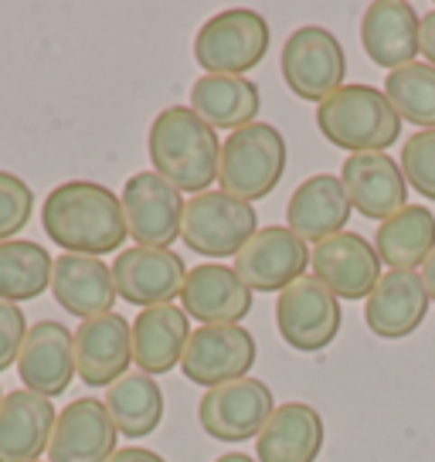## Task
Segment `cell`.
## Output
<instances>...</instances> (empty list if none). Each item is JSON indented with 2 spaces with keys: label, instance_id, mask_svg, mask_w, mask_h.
I'll use <instances>...</instances> for the list:
<instances>
[{
  "label": "cell",
  "instance_id": "6da1fadb",
  "mask_svg": "<svg viewBox=\"0 0 435 462\" xmlns=\"http://www.w3.org/2000/svg\"><path fill=\"white\" fill-rule=\"evenodd\" d=\"M44 235L69 255H113L130 238L123 198L96 180H65L42 204Z\"/></svg>",
  "mask_w": 435,
  "mask_h": 462
},
{
  "label": "cell",
  "instance_id": "7a4b0ae2",
  "mask_svg": "<svg viewBox=\"0 0 435 462\" xmlns=\"http://www.w3.org/2000/svg\"><path fill=\"white\" fill-rule=\"evenodd\" d=\"M153 171L180 194H204L218 180L221 140L190 106H167L146 133Z\"/></svg>",
  "mask_w": 435,
  "mask_h": 462
},
{
  "label": "cell",
  "instance_id": "3957f363",
  "mask_svg": "<svg viewBox=\"0 0 435 462\" xmlns=\"http://www.w3.org/2000/svg\"><path fill=\"white\" fill-rule=\"evenodd\" d=\"M317 126L327 143L344 153H384L402 136V116L384 88L344 86L317 106Z\"/></svg>",
  "mask_w": 435,
  "mask_h": 462
},
{
  "label": "cell",
  "instance_id": "277c9868",
  "mask_svg": "<svg viewBox=\"0 0 435 462\" xmlns=\"http://www.w3.org/2000/svg\"><path fill=\"white\" fill-rule=\"evenodd\" d=\"M286 163H290L286 136L273 123L259 119L252 126L228 133V140L221 143L218 184L238 201H262L279 188Z\"/></svg>",
  "mask_w": 435,
  "mask_h": 462
},
{
  "label": "cell",
  "instance_id": "5b68a950",
  "mask_svg": "<svg viewBox=\"0 0 435 462\" xmlns=\"http://www.w3.org/2000/svg\"><path fill=\"white\" fill-rule=\"evenodd\" d=\"M273 28L259 11L232 7L208 17L194 34V61L204 75H235L248 79L252 69H259L269 55Z\"/></svg>",
  "mask_w": 435,
  "mask_h": 462
},
{
  "label": "cell",
  "instance_id": "8992f818",
  "mask_svg": "<svg viewBox=\"0 0 435 462\" xmlns=\"http://www.w3.org/2000/svg\"><path fill=\"white\" fill-rule=\"evenodd\" d=\"M259 231V215L248 201H238L225 190L194 194L184 208L180 242L201 259H232Z\"/></svg>",
  "mask_w": 435,
  "mask_h": 462
},
{
  "label": "cell",
  "instance_id": "52a82bcc",
  "mask_svg": "<svg viewBox=\"0 0 435 462\" xmlns=\"http://www.w3.org/2000/svg\"><path fill=\"white\" fill-rule=\"evenodd\" d=\"M279 72L296 99L319 106L337 88H344V75H347L344 44L337 42L334 31L319 28V24H303L282 44Z\"/></svg>",
  "mask_w": 435,
  "mask_h": 462
},
{
  "label": "cell",
  "instance_id": "ba28073f",
  "mask_svg": "<svg viewBox=\"0 0 435 462\" xmlns=\"http://www.w3.org/2000/svg\"><path fill=\"white\" fill-rule=\"evenodd\" d=\"M344 323L340 300L330 289L317 282L313 275H306L300 282H292L286 292H279L276 300V327L286 346L300 354H319L337 340Z\"/></svg>",
  "mask_w": 435,
  "mask_h": 462
},
{
  "label": "cell",
  "instance_id": "9c48e42d",
  "mask_svg": "<svg viewBox=\"0 0 435 462\" xmlns=\"http://www.w3.org/2000/svg\"><path fill=\"white\" fill-rule=\"evenodd\" d=\"M184 194L167 184L157 171L133 173L123 188V217L136 245L171 248L184 228Z\"/></svg>",
  "mask_w": 435,
  "mask_h": 462
},
{
  "label": "cell",
  "instance_id": "30bf717a",
  "mask_svg": "<svg viewBox=\"0 0 435 462\" xmlns=\"http://www.w3.org/2000/svg\"><path fill=\"white\" fill-rule=\"evenodd\" d=\"M276 408L279 404L265 381L242 377L232 384L204 391L198 404V421L218 442H248V439H259Z\"/></svg>",
  "mask_w": 435,
  "mask_h": 462
},
{
  "label": "cell",
  "instance_id": "8fae6325",
  "mask_svg": "<svg viewBox=\"0 0 435 462\" xmlns=\"http://www.w3.org/2000/svg\"><path fill=\"white\" fill-rule=\"evenodd\" d=\"M310 255L313 252L296 231L269 225L255 231L252 242L235 255V273L252 292H286L292 282L306 279Z\"/></svg>",
  "mask_w": 435,
  "mask_h": 462
},
{
  "label": "cell",
  "instance_id": "7c38bea8",
  "mask_svg": "<svg viewBox=\"0 0 435 462\" xmlns=\"http://www.w3.org/2000/svg\"><path fill=\"white\" fill-rule=\"evenodd\" d=\"M259 357V344L245 327H201L190 333L180 371L201 388H221L248 377Z\"/></svg>",
  "mask_w": 435,
  "mask_h": 462
},
{
  "label": "cell",
  "instance_id": "4fadbf2b",
  "mask_svg": "<svg viewBox=\"0 0 435 462\" xmlns=\"http://www.w3.org/2000/svg\"><path fill=\"white\" fill-rule=\"evenodd\" d=\"M113 279L123 303L150 310V306H167L180 296L188 282V265L171 248H123L113 262Z\"/></svg>",
  "mask_w": 435,
  "mask_h": 462
},
{
  "label": "cell",
  "instance_id": "5bb4252c",
  "mask_svg": "<svg viewBox=\"0 0 435 462\" xmlns=\"http://www.w3.org/2000/svg\"><path fill=\"white\" fill-rule=\"evenodd\" d=\"M313 279L334 292L337 300H367L381 282V255L377 248L357 235V231H340L334 238L313 245L310 255Z\"/></svg>",
  "mask_w": 435,
  "mask_h": 462
},
{
  "label": "cell",
  "instance_id": "9a60e30c",
  "mask_svg": "<svg viewBox=\"0 0 435 462\" xmlns=\"http://www.w3.org/2000/svg\"><path fill=\"white\" fill-rule=\"evenodd\" d=\"M119 452V429L102 398H75L59 411L48 462H109Z\"/></svg>",
  "mask_w": 435,
  "mask_h": 462
},
{
  "label": "cell",
  "instance_id": "2e32d148",
  "mask_svg": "<svg viewBox=\"0 0 435 462\" xmlns=\"http://www.w3.org/2000/svg\"><path fill=\"white\" fill-rule=\"evenodd\" d=\"M252 289L242 282L235 265L225 262H201L188 273L180 289V310L201 327H242L252 313Z\"/></svg>",
  "mask_w": 435,
  "mask_h": 462
},
{
  "label": "cell",
  "instance_id": "e0dca14e",
  "mask_svg": "<svg viewBox=\"0 0 435 462\" xmlns=\"http://www.w3.org/2000/svg\"><path fill=\"white\" fill-rule=\"evenodd\" d=\"M17 374L24 388L42 398H61L79 377L75 367V333L59 319H38L17 357Z\"/></svg>",
  "mask_w": 435,
  "mask_h": 462
},
{
  "label": "cell",
  "instance_id": "ac0fdd59",
  "mask_svg": "<svg viewBox=\"0 0 435 462\" xmlns=\"http://www.w3.org/2000/svg\"><path fill=\"white\" fill-rule=\"evenodd\" d=\"M133 364V323L119 313L86 319L75 330V367L88 388H113L130 374Z\"/></svg>",
  "mask_w": 435,
  "mask_h": 462
},
{
  "label": "cell",
  "instance_id": "d6986e66",
  "mask_svg": "<svg viewBox=\"0 0 435 462\" xmlns=\"http://www.w3.org/2000/svg\"><path fill=\"white\" fill-rule=\"evenodd\" d=\"M429 289L421 273H405V269H388L381 275L375 292L367 296L364 323L367 330L381 340H405L419 330L429 317Z\"/></svg>",
  "mask_w": 435,
  "mask_h": 462
},
{
  "label": "cell",
  "instance_id": "ffe728a7",
  "mask_svg": "<svg viewBox=\"0 0 435 462\" xmlns=\"http://www.w3.org/2000/svg\"><path fill=\"white\" fill-rule=\"evenodd\" d=\"M350 204L371 221H388L408 208V180L392 153H354L340 167Z\"/></svg>",
  "mask_w": 435,
  "mask_h": 462
},
{
  "label": "cell",
  "instance_id": "44dd1931",
  "mask_svg": "<svg viewBox=\"0 0 435 462\" xmlns=\"http://www.w3.org/2000/svg\"><path fill=\"white\" fill-rule=\"evenodd\" d=\"M59 411L51 398L28 388L4 394L0 402V462H38L51 446Z\"/></svg>",
  "mask_w": 435,
  "mask_h": 462
},
{
  "label": "cell",
  "instance_id": "7402d4cb",
  "mask_svg": "<svg viewBox=\"0 0 435 462\" xmlns=\"http://www.w3.org/2000/svg\"><path fill=\"white\" fill-rule=\"evenodd\" d=\"M354 204L337 173H313L292 190L286 204V228L296 231L303 242H327L347 228Z\"/></svg>",
  "mask_w": 435,
  "mask_h": 462
},
{
  "label": "cell",
  "instance_id": "603a6c76",
  "mask_svg": "<svg viewBox=\"0 0 435 462\" xmlns=\"http://www.w3.org/2000/svg\"><path fill=\"white\" fill-rule=\"evenodd\" d=\"M51 292L69 317H79L82 323L113 313L119 292L113 279V265L92 255H69L61 252L51 269Z\"/></svg>",
  "mask_w": 435,
  "mask_h": 462
},
{
  "label": "cell",
  "instance_id": "cb8c5ba5",
  "mask_svg": "<svg viewBox=\"0 0 435 462\" xmlns=\"http://www.w3.org/2000/svg\"><path fill=\"white\" fill-rule=\"evenodd\" d=\"M421 17L405 0H375L361 17V44L377 69L394 72L419 55Z\"/></svg>",
  "mask_w": 435,
  "mask_h": 462
},
{
  "label": "cell",
  "instance_id": "d4e9b609",
  "mask_svg": "<svg viewBox=\"0 0 435 462\" xmlns=\"http://www.w3.org/2000/svg\"><path fill=\"white\" fill-rule=\"evenodd\" d=\"M190 340V317L180 306H150L133 319V364L157 377L184 361Z\"/></svg>",
  "mask_w": 435,
  "mask_h": 462
},
{
  "label": "cell",
  "instance_id": "484cf974",
  "mask_svg": "<svg viewBox=\"0 0 435 462\" xmlns=\"http://www.w3.org/2000/svg\"><path fill=\"white\" fill-rule=\"evenodd\" d=\"M259 462H317L323 452V419L313 404L286 402L259 435Z\"/></svg>",
  "mask_w": 435,
  "mask_h": 462
},
{
  "label": "cell",
  "instance_id": "4316f807",
  "mask_svg": "<svg viewBox=\"0 0 435 462\" xmlns=\"http://www.w3.org/2000/svg\"><path fill=\"white\" fill-rule=\"evenodd\" d=\"M190 109L201 116L211 130H242L259 123L262 92L252 79L235 75H201L190 86Z\"/></svg>",
  "mask_w": 435,
  "mask_h": 462
},
{
  "label": "cell",
  "instance_id": "83f0119b",
  "mask_svg": "<svg viewBox=\"0 0 435 462\" xmlns=\"http://www.w3.org/2000/svg\"><path fill=\"white\" fill-rule=\"evenodd\" d=\"M375 248L381 255V265L419 273V265H425L435 252V215L421 204H408L394 217L381 221Z\"/></svg>",
  "mask_w": 435,
  "mask_h": 462
},
{
  "label": "cell",
  "instance_id": "f1b7e54d",
  "mask_svg": "<svg viewBox=\"0 0 435 462\" xmlns=\"http://www.w3.org/2000/svg\"><path fill=\"white\" fill-rule=\"evenodd\" d=\"M106 411L119 435L126 439H143V435L157 432L163 421V391H160L157 377L143 374V371H130L119 377L113 388L106 391Z\"/></svg>",
  "mask_w": 435,
  "mask_h": 462
},
{
  "label": "cell",
  "instance_id": "f546056e",
  "mask_svg": "<svg viewBox=\"0 0 435 462\" xmlns=\"http://www.w3.org/2000/svg\"><path fill=\"white\" fill-rule=\"evenodd\" d=\"M55 259L48 248L28 238L0 242V300L4 303H28L51 289Z\"/></svg>",
  "mask_w": 435,
  "mask_h": 462
},
{
  "label": "cell",
  "instance_id": "4dcf8cb0",
  "mask_svg": "<svg viewBox=\"0 0 435 462\" xmlns=\"http://www.w3.org/2000/svg\"><path fill=\"white\" fill-rule=\"evenodd\" d=\"M384 96L402 116L419 130H435V69L429 61H412L405 69H394L384 79Z\"/></svg>",
  "mask_w": 435,
  "mask_h": 462
},
{
  "label": "cell",
  "instance_id": "1f68e13d",
  "mask_svg": "<svg viewBox=\"0 0 435 462\" xmlns=\"http://www.w3.org/2000/svg\"><path fill=\"white\" fill-rule=\"evenodd\" d=\"M34 215V190L24 177L0 171V242H14Z\"/></svg>",
  "mask_w": 435,
  "mask_h": 462
},
{
  "label": "cell",
  "instance_id": "d6a6232c",
  "mask_svg": "<svg viewBox=\"0 0 435 462\" xmlns=\"http://www.w3.org/2000/svg\"><path fill=\"white\" fill-rule=\"evenodd\" d=\"M402 173L408 188H415L425 201L435 204V130H419L402 146Z\"/></svg>",
  "mask_w": 435,
  "mask_h": 462
},
{
  "label": "cell",
  "instance_id": "836d02e7",
  "mask_svg": "<svg viewBox=\"0 0 435 462\" xmlns=\"http://www.w3.org/2000/svg\"><path fill=\"white\" fill-rule=\"evenodd\" d=\"M28 319L21 313L17 303H4L0 300V371L14 367L21 357V346L28 340Z\"/></svg>",
  "mask_w": 435,
  "mask_h": 462
},
{
  "label": "cell",
  "instance_id": "e575fe53",
  "mask_svg": "<svg viewBox=\"0 0 435 462\" xmlns=\"http://www.w3.org/2000/svg\"><path fill=\"white\" fill-rule=\"evenodd\" d=\"M419 51L425 55V61L435 69V7L421 17V34H419Z\"/></svg>",
  "mask_w": 435,
  "mask_h": 462
},
{
  "label": "cell",
  "instance_id": "d590c367",
  "mask_svg": "<svg viewBox=\"0 0 435 462\" xmlns=\"http://www.w3.org/2000/svg\"><path fill=\"white\" fill-rule=\"evenodd\" d=\"M109 462H167V459H163L160 452H153V448L130 446V448H119V452Z\"/></svg>",
  "mask_w": 435,
  "mask_h": 462
},
{
  "label": "cell",
  "instance_id": "8d00e7d4",
  "mask_svg": "<svg viewBox=\"0 0 435 462\" xmlns=\"http://www.w3.org/2000/svg\"><path fill=\"white\" fill-rule=\"evenodd\" d=\"M421 279H425V289H429V300L435 303V252L429 255V262L421 265Z\"/></svg>",
  "mask_w": 435,
  "mask_h": 462
},
{
  "label": "cell",
  "instance_id": "74e56055",
  "mask_svg": "<svg viewBox=\"0 0 435 462\" xmlns=\"http://www.w3.org/2000/svg\"><path fill=\"white\" fill-rule=\"evenodd\" d=\"M215 462H259L255 456H245V452H225V456H218Z\"/></svg>",
  "mask_w": 435,
  "mask_h": 462
},
{
  "label": "cell",
  "instance_id": "f35d334b",
  "mask_svg": "<svg viewBox=\"0 0 435 462\" xmlns=\"http://www.w3.org/2000/svg\"><path fill=\"white\" fill-rule=\"evenodd\" d=\"M0 402H4V391H0Z\"/></svg>",
  "mask_w": 435,
  "mask_h": 462
}]
</instances>
